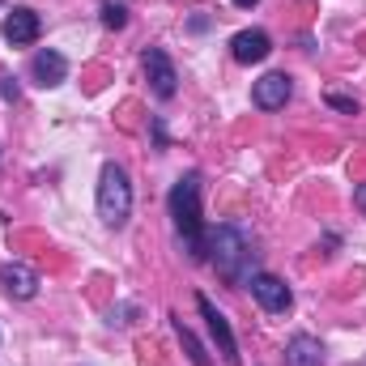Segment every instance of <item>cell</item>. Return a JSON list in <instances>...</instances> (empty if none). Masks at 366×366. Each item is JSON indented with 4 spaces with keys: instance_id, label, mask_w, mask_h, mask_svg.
Wrapping results in <instances>:
<instances>
[{
    "instance_id": "4",
    "label": "cell",
    "mask_w": 366,
    "mask_h": 366,
    "mask_svg": "<svg viewBox=\"0 0 366 366\" xmlns=\"http://www.w3.org/2000/svg\"><path fill=\"white\" fill-rule=\"evenodd\" d=\"M196 307H200V315L209 320V332H213V341H217V354H222V362L226 366H243L239 358V341H234V332H230V320L204 298V294H196Z\"/></svg>"
},
{
    "instance_id": "7",
    "label": "cell",
    "mask_w": 366,
    "mask_h": 366,
    "mask_svg": "<svg viewBox=\"0 0 366 366\" xmlns=\"http://www.w3.org/2000/svg\"><path fill=\"white\" fill-rule=\"evenodd\" d=\"M290 94H294V81H290L285 73H269V77H260V81H256L252 102H256L260 111H281V107L290 102Z\"/></svg>"
},
{
    "instance_id": "2",
    "label": "cell",
    "mask_w": 366,
    "mask_h": 366,
    "mask_svg": "<svg viewBox=\"0 0 366 366\" xmlns=\"http://www.w3.org/2000/svg\"><path fill=\"white\" fill-rule=\"evenodd\" d=\"M209 260L217 264V273L226 277L230 285H243L256 277V252H252V239L239 230V226H217L209 230Z\"/></svg>"
},
{
    "instance_id": "12",
    "label": "cell",
    "mask_w": 366,
    "mask_h": 366,
    "mask_svg": "<svg viewBox=\"0 0 366 366\" xmlns=\"http://www.w3.org/2000/svg\"><path fill=\"white\" fill-rule=\"evenodd\" d=\"M285 362L290 366H324V350H320L315 337L298 332V337H290V345H285Z\"/></svg>"
},
{
    "instance_id": "5",
    "label": "cell",
    "mask_w": 366,
    "mask_h": 366,
    "mask_svg": "<svg viewBox=\"0 0 366 366\" xmlns=\"http://www.w3.org/2000/svg\"><path fill=\"white\" fill-rule=\"evenodd\" d=\"M252 294H256V302L269 311V315H285L290 307H294V294H290V285L281 281V277H273V273H256L252 281Z\"/></svg>"
},
{
    "instance_id": "6",
    "label": "cell",
    "mask_w": 366,
    "mask_h": 366,
    "mask_svg": "<svg viewBox=\"0 0 366 366\" xmlns=\"http://www.w3.org/2000/svg\"><path fill=\"white\" fill-rule=\"evenodd\" d=\"M145 77H149V90L158 94V98H175V64H171V56L162 51V47H149L145 51Z\"/></svg>"
},
{
    "instance_id": "8",
    "label": "cell",
    "mask_w": 366,
    "mask_h": 366,
    "mask_svg": "<svg viewBox=\"0 0 366 366\" xmlns=\"http://www.w3.org/2000/svg\"><path fill=\"white\" fill-rule=\"evenodd\" d=\"M230 51H234V60H239V64H260V60H269L273 39H269L264 30H239V34H234V43H230Z\"/></svg>"
},
{
    "instance_id": "15",
    "label": "cell",
    "mask_w": 366,
    "mask_h": 366,
    "mask_svg": "<svg viewBox=\"0 0 366 366\" xmlns=\"http://www.w3.org/2000/svg\"><path fill=\"white\" fill-rule=\"evenodd\" d=\"M328 107H337V111H350V115H358V102H354V98H345V94H328Z\"/></svg>"
},
{
    "instance_id": "10",
    "label": "cell",
    "mask_w": 366,
    "mask_h": 366,
    "mask_svg": "<svg viewBox=\"0 0 366 366\" xmlns=\"http://www.w3.org/2000/svg\"><path fill=\"white\" fill-rule=\"evenodd\" d=\"M39 13L34 9H13L9 17H4V39L13 43V47H26V43H34L39 39Z\"/></svg>"
},
{
    "instance_id": "11",
    "label": "cell",
    "mask_w": 366,
    "mask_h": 366,
    "mask_svg": "<svg viewBox=\"0 0 366 366\" xmlns=\"http://www.w3.org/2000/svg\"><path fill=\"white\" fill-rule=\"evenodd\" d=\"M30 77H34L39 86H60V81L69 77V60H64L60 51H39V56L30 60Z\"/></svg>"
},
{
    "instance_id": "1",
    "label": "cell",
    "mask_w": 366,
    "mask_h": 366,
    "mask_svg": "<svg viewBox=\"0 0 366 366\" xmlns=\"http://www.w3.org/2000/svg\"><path fill=\"white\" fill-rule=\"evenodd\" d=\"M171 217H175L183 252L192 260H209V234H204V222H200V175L196 171L171 187Z\"/></svg>"
},
{
    "instance_id": "16",
    "label": "cell",
    "mask_w": 366,
    "mask_h": 366,
    "mask_svg": "<svg viewBox=\"0 0 366 366\" xmlns=\"http://www.w3.org/2000/svg\"><path fill=\"white\" fill-rule=\"evenodd\" d=\"M354 204L362 209V217H366V183H362V187H358V192H354Z\"/></svg>"
},
{
    "instance_id": "14",
    "label": "cell",
    "mask_w": 366,
    "mask_h": 366,
    "mask_svg": "<svg viewBox=\"0 0 366 366\" xmlns=\"http://www.w3.org/2000/svg\"><path fill=\"white\" fill-rule=\"evenodd\" d=\"M102 26L107 30H124L128 26V9L124 4H102Z\"/></svg>"
},
{
    "instance_id": "3",
    "label": "cell",
    "mask_w": 366,
    "mask_h": 366,
    "mask_svg": "<svg viewBox=\"0 0 366 366\" xmlns=\"http://www.w3.org/2000/svg\"><path fill=\"white\" fill-rule=\"evenodd\" d=\"M128 213H132V183L124 175V167L107 162L98 175V217H102V226L119 230L128 222Z\"/></svg>"
},
{
    "instance_id": "17",
    "label": "cell",
    "mask_w": 366,
    "mask_h": 366,
    "mask_svg": "<svg viewBox=\"0 0 366 366\" xmlns=\"http://www.w3.org/2000/svg\"><path fill=\"white\" fill-rule=\"evenodd\" d=\"M234 4H239V9H252V4H260V0H234Z\"/></svg>"
},
{
    "instance_id": "9",
    "label": "cell",
    "mask_w": 366,
    "mask_h": 366,
    "mask_svg": "<svg viewBox=\"0 0 366 366\" xmlns=\"http://www.w3.org/2000/svg\"><path fill=\"white\" fill-rule=\"evenodd\" d=\"M0 285H4V294L9 298H34L39 294V273L30 269V264H4L0 269Z\"/></svg>"
},
{
    "instance_id": "13",
    "label": "cell",
    "mask_w": 366,
    "mask_h": 366,
    "mask_svg": "<svg viewBox=\"0 0 366 366\" xmlns=\"http://www.w3.org/2000/svg\"><path fill=\"white\" fill-rule=\"evenodd\" d=\"M175 332H179V341H183V350H187V358H192V366H213V362H209V354H204V345L196 341V332H192V328H183L179 315H175Z\"/></svg>"
}]
</instances>
